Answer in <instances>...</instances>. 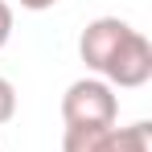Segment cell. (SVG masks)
<instances>
[{
  "instance_id": "cell-1",
  "label": "cell",
  "mask_w": 152,
  "mask_h": 152,
  "mask_svg": "<svg viewBox=\"0 0 152 152\" xmlns=\"http://www.w3.org/2000/svg\"><path fill=\"white\" fill-rule=\"evenodd\" d=\"M62 124L66 127H111L119 124V95L103 78L86 74L66 86L62 95Z\"/></svg>"
},
{
  "instance_id": "cell-3",
  "label": "cell",
  "mask_w": 152,
  "mask_h": 152,
  "mask_svg": "<svg viewBox=\"0 0 152 152\" xmlns=\"http://www.w3.org/2000/svg\"><path fill=\"white\" fill-rule=\"evenodd\" d=\"M127 37H132L127 21H119V17H95L82 29V37H78V58L86 62V70L95 78H103V70L111 66V58L119 53V45Z\"/></svg>"
},
{
  "instance_id": "cell-4",
  "label": "cell",
  "mask_w": 152,
  "mask_h": 152,
  "mask_svg": "<svg viewBox=\"0 0 152 152\" xmlns=\"http://www.w3.org/2000/svg\"><path fill=\"white\" fill-rule=\"evenodd\" d=\"M148 78H152V41L140 29H132V37L119 45V53L111 58V66L103 70V82H107V86L136 91V86H144Z\"/></svg>"
},
{
  "instance_id": "cell-5",
  "label": "cell",
  "mask_w": 152,
  "mask_h": 152,
  "mask_svg": "<svg viewBox=\"0 0 152 152\" xmlns=\"http://www.w3.org/2000/svg\"><path fill=\"white\" fill-rule=\"evenodd\" d=\"M12 115H17V86H12L8 78L0 74V127L8 124Z\"/></svg>"
},
{
  "instance_id": "cell-6",
  "label": "cell",
  "mask_w": 152,
  "mask_h": 152,
  "mask_svg": "<svg viewBox=\"0 0 152 152\" xmlns=\"http://www.w3.org/2000/svg\"><path fill=\"white\" fill-rule=\"evenodd\" d=\"M8 37H12V4L0 0V50L8 45Z\"/></svg>"
},
{
  "instance_id": "cell-7",
  "label": "cell",
  "mask_w": 152,
  "mask_h": 152,
  "mask_svg": "<svg viewBox=\"0 0 152 152\" xmlns=\"http://www.w3.org/2000/svg\"><path fill=\"white\" fill-rule=\"evenodd\" d=\"M21 8H29V12H45V8H53L58 0H17Z\"/></svg>"
},
{
  "instance_id": "cell-2",
  "label": "cell",
  "mask_w": 152,
  "mask_h": 152,
  "mask_svg": "<svg viewBox=\"0 0 152 152\" xmlns=\"http://www.w3.org/2000/svg\"><path fill=\"white\" fill-rule=\"evenodd\" d=\"M62 152H152V124H111V127H66Z\"/></svg>"
}]
</instances>
